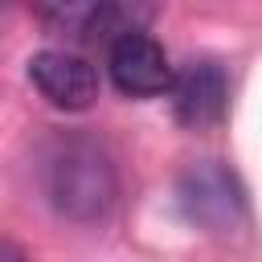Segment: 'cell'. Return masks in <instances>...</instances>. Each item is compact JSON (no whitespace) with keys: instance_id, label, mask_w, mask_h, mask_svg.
I'll use <instances>...</instances> for the list:
<instances>
[{"instance_id":"cell-1","label":"cell","mask_w":262,"mask_h":262,"mask_svg":"<svg viewBox=\"0 0 262 262\" xmlns=\"http://www.w3.org/2000/svg\"><path fill=\"white\" fill-rule=\"evenodd\" d=\"M45 192L49 205L70 221H102L115 209L119 176L111 156L82 135L57 139L45 156Z\"/></svg>"},{"instance_id":"cell-2","label":"cell","mask_w":262,"mask_h":262,"mask_svg":"<svg viewBox=\"0 0 262 262\" xmlns=\"http://www.w3.org/2000/svg\"><path fill=\"white\" fill-rule=\"evenodd\" d=\"M180 205H184L188 221H196V225H205L213 233H229L246 217L242 184L217 160H201L180 176Z\"/></svg>"},{"instance_id":"cell-3","label":"cell","mask_w":262,"mask_h":262,"mask_svg":"<svg viewBox=\"0 0 262 262\" xmlns=\"http://www.w3.org/2000/svg\"><path fill=\"white\" fill-rule=\"evenodd\" d=\"M106 70L119 94L127 98H156L164 90H172V61L164 53V45L156 37H147L143 29L119 33L106 45Z\"/></svg>"},{"instance_id":"cell-4","label":"cell","mask_w":262,"mask_h":262,"mask_svg":"<svg viewBox=\"0 0 262 262\" xmlns=\"http://www.w3.org/2000/svg\"><path fill=\"white\" fill-rule=\"evenodd\" d=\"M172 111L188 131H209L229 111V74L217 61H188L172 78Z\"/></svg>"},{"instance_id":"cell-5","label":"cell","mask_w":262,"mask_h":262,"mask_svg":"<svg viewBox=\"0 0 262 262\" xmlns=\"http://www.w3.org/2000/svg\"><path fill=\"white\" fill-rule=\"evenodd\" d=\"M29 82L57 111H86L98 98V74L86 57L70 49H41L29 61Z\"/></svg>"},{"instance_id":"cell-6","label":"cell","mask_w":262,"mask_h":262,"mask_svg":"<svg viewBox=\"0 0 262 262\" xmlns=\"http://www.w3.org/2000/svg\"><path fill=\"white\" fill-rule=\"evenodd\" d=\"M41 20L66 33L70 41H98V37L115 41L119 33L139 29L143 16H135V8L127 4H57V8H41Z\"/></svg>"},{"instance_id":"cell-7","label":"cell","mask_w":262,"mask_h":262,"mask_svg":"<svg viewBox=\"0 0 262 262\" xmlns=\"http://www.w3.org/2000/svg\"><path fill=\"white\" fill-rule=\"evenodd\" d=\"M0 262H29V258H25V250L12 237H0Z\"/></svg>"}]
</instances>
